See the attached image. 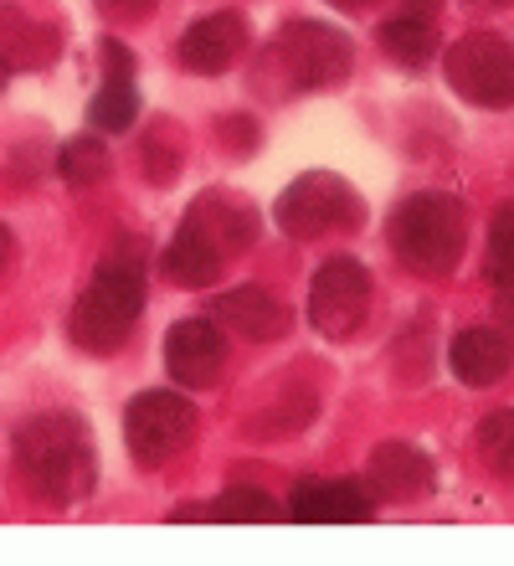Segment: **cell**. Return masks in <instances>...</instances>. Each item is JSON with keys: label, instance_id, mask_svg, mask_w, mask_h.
Wrapping results in <instances>:
<instances>
[{"label": "cell", "instance_id": "5bb4252c", "mask_svg": "<svg viewBox=\"0 0 514 566\" xmlns=\"http://www.w3.org/2000/svg\"><path fill=\"white\" fill-rule=\"evenodd\" d=\"M186 227H196L206 242H217V253L227 258V263L258 242V211L237 191H201L191 207H186Z\"/></svg>", "mask_w": 514, "mask_h": 566}, {"label": "cell", "instance_id": "2e32d148", "mask_svg": "<svg viewBox=\"0 0 514 566\" xmlns=\"http://www.w3.org/2000/svg\"><path fill=\"white\" fill-rule=\"evenodd\" d=\"M62 36L46 21L27 11V6H15V0H0V62L11 67V73H36L46 62H57L62 52Z\"/></svg>", "mask_w": 514, "mask_h": 566}, {"label": "cell", "instance_id": "7c38bea8", "mask_svg": "<svg viewBox=\"0 0 514 566\" xmlns=\"http://www.w3.org/2000/svg\"><path fill=\"white\" fill-rule=\"evenodd\" d=\"M366 484H370V494H376V500L407 505V500H422V494H432L438 474H432V459H427L417 443H401V438H391V443H376V448H370Z\"/></svg>", "mask_w": 514, "mask_h": 566}, {"label": "cell", "instance_id": "52a82bcc", "mask_svg": "<svg viewBox=\"0 0 514 566\" xmlns=\"http://www.w3.org/2000/svg\"><path fill=\"white\" fill-rule=\"evenodd\" d=\"M448 88L473 108H514V42L500 31H463L442 52Z\"/></svg>", "mask_w": 514, "mask_h": 566}, {"label": "cell", "instance_id": "277c9868", "mask_svg": "<svg viewBox=\"0 0 514 566\" xmlns=\"http://www.w3.org/2000/svg\"><path fill=\"white\" fill-rule=\"evenodd\" d=\"M350 67H355V42L329 21H289L263 52L268 83L298 93L335 88V83L350 77Z\"/></svg>", "mask_w": 514, "mask_h": 566}, {"label": "cell", "instance_id": "8992f818", "mask_svg": "<svg viewBox=\"0 0 514 566\" xmlns=\"http://www.w3.org/2000/svg\"><path fill=\"white\" fill-rule=\"evenodd\" d=\"M196 438V402L180 387H149L124 407V443L139 469H165Z\"/></svg>", "mask_w": 514, "mask_h": 566}, {"label": "cell", "instance_id": "d6a6232c", "mask_svg": "<svg viewBox=\"0 0 514 566\" xmlns=\"http://www.w3.org/2000/svg\"><path fill=\"white\" fill-rule=\"evenodd\" d=\"M6 83H11V67H6V62H0V93H6Z\"/></svg>", "mask_w": 514, "mask_h": 566}, {"label": "cell", "instance_id": "4fadbf2b", "mask_svg": "<svg viewBox=\"0 0 514 566\" xmlns=\"http://www.w3.org/2000/svg\"><path fill=\"white\" fill-rule=\"evenodd\" d=\"M248 52V21L237 11H211L186 27L180 36V67L196 77H221Z\"/></svg>", "mask_w": 514, "mask_h": 566}, {"label": "cell", "instance_id": "6da1fadb", "mask_svg": "<svg viewBox=\"0 0 514 566\" xmlns=\"http://www.w3.org/2000/svg\"><path fill=\"white\" fill-rule=\"evenodd\" d=\"M15 469L31 494L77 505L98 490V443L77 412H36L15 428Z\"/></svg>", "mask_w": 514, "mask_h": 566}, {"label": "cell", "instance_id": "4316f807", "mask_svg": "<svg viewBox=\"0 0 514 566\" xmlns=\"http://www.w3.org/2000/svg\"><path fill=\"white\" fill-rule=\"evenodd\" d=\"M494 319H500V335L514 345V279H504V283H494Z\"/></svg>", "mask_w": 514, "mask_h": 566}, {"label": "cell", "instance_id": "cb8c5ba5", "mask_svg": "<svg viewBox=\"0 0 514 566\" xmlns=\"http://www.w3.org/2000/svg\"><path fill=\"white\" fill-rule=\"evenodd\" d=\"M145 170H149V180H155V186H165V180L180 170V145L165 135V124L145 135Z\"/></svg>", "mask_w": 514, "mask_h": 566}, {"label": "cell", "instance_id": "9a60e30c", "mask_svg": "<svg viewBox=\"0 0 514 566\" xmlns=\"http://www.w3.org/2000/svg\"><path fill=\"white\" fill-rule=\"evenodd\" d=\"M510 366H514V345L494 325H473L463 335H453V345H448V371L469 391L500 387L504 376H510Z\"/></svg>", "mask_w": 514, "mask_h": 566}, {"label": "cell", "instance_id": "f546056e", "mask_svg": "<svg viewBox=\"0 0 514 566\" xmlns=\"http://www.w3.org/2000/svg\"><path fill=\"white\" fill-rule=\"evenodd\" d=\"M442 0H407V15H438Z\"/></svg>", "mask_w": 514, "mask_h": 566}, {"label": "cell", "instance_id": "ba28073f", "mask_svg": "<svg viewBox=\"0 0 514 566\" xmlns=\"http://www.w3.org/2000/svg\"><path fill=\"white\" fill-rule=\"evenodd\" d=\"M370 314V273L355 258H329L308 283V325L324 340H350Z\"/></svg>", "mask_w": 514, "mask_h": 566}, {"label": "cell", "instance_id": "f1b7e54d", "mask_svg": "<svg viewBox=\"0 0 514 566\" xmlns=\"http://www.w3.org/2000/svg\"><path fill=\"white\" fill-rule=\"evenodd\" d=\"M11 258H15V232L6 222H0V273L11 269Z\"/></svg>", "mask_w": 514, "mask_h": 566}, {"label": "cell", "instance_id": "ac0fdd59", "mask_svg": "<svg viewBox=\"0 0 514 566\" xmlns=\"http://www.w3.org/2000/svg\"><path fill=\"white\" fill-rule=\"evenodd\" d=\"M381 46L386 57L407 67V73H422L427 62L438 57V27H432V15H391L381 27Z\"/></svg>", "mask_w": 514, "mask_h": 566}, {"label": "cell", "instance_id": "44dd1931", "mask_svg": "<svg viewBox=\"0 0 514 566\" xmlns=\"http://www.w3.org/2000/svg\"><path fill=\"white\" fill-rule=\"evenodd\" d=\"M206 515H211V521H227V525H268V521H279V505H273L268 490L232 484L227 494H217V500L206 505Z\"/></svg>", "mask_w": 514, "mask_h": 566}, {"label": "cell", "instance_id": "d4e9b609", "mask_svg": "<svg viewBox=\"0 0 514 566\" xmlns=\"http://www.w3.org/2000/svg\"><path fill=\"white\" fill-rule=\"evenodd\" d=\"M160 0H93V11L108 21V27H134V21H145Z\"/></svg>", "mask_w": 514, "mask_h": 566}, {"label": "cell", "instance_id": "9c48e42d", "mask_svg": "<svg viewBox=\"0 0 514 566\" xmlns=\"http://www.w3.org/2000/svg\"><path fill=\"white\" fill-rule=\"evenodd\" d=\"M165 371L176 387H217L227 371V329L217 319H180L165 335Z\"/></svg>", "mask_w": 514, "mask_h": 566}, {"label": "cell", "instance_id": "e0dca14e", "mask_svg": "<svg viewBox=\"0 0 514 566\" xmlns=\"http://www.w3.org/2000/svg\"><path fill=\"white\" fill-rule=\"evenodd\" d=\"M221 269H227V258L217 253V242H206L196 227L180 222L170 248H165V273L176 283H186V289H211L221 279Z\"/></svg>", "mask_w": 514, "mask_h": 566}, {"label": "cell", "instance_id": "7a4b0ae2", "mask_svg": "<svg viewBox=\"0 0 514 566\" xmlns=\"http://www.w3.org/2000/svg\"><path fill=\"white\" fill-rule=\"evenodd\" d=\"M139 314H145V258H139V242L118 238L103 253L88 289L77 294L73 314H67V335L88 356H114L129 345Z\"/></svg>", "mask_w": 514, "mask_h": 566}, {"label": "cell", "instance_id": "5b68a950", "mask_svg": "<svg viewBox=\"0 0 514 566\" xmlns=\"http://www.w3.org/2000/svg\"><path fill=\"white\" fill-rule=\"evenodd\" d=\"M273 222H279L283 238L314 242V238H329V232H355L366 222V201L335 170H304L273 201Z\"/></svg>", "mask_w": 514, "mask_h": 566}, {"label": "cell", "instance_id": "484cf974", "mask_svg": "<svg viewBox=\"0 0 514 566\" xmlns=\"http://www.w3.org/2000/svg\"><path fill=\"white\" fill-rule=\"evenodd\" d=\"M98 62L108 77H134L139 73V62H134V46H124L118 36H108V42H98Z\"/></svg>", "mask_w": 514, "mask_h": 566}, {"label": "cell", "instance_id": "d6986e66", "mask_svg": "<svg viewBox=\"0 0 514 566\" xmlns=\"http://www.w3.org/2000/svg\"><path fill=\"white\" fill-rule=\"evenodd\" d=\"M134 119H139V88H134V77L103 73L98 93H93V104H88V129L124 135V129H134Z\"/></svg>", "mask_w": 514, "mask_h": 566}, {"label": "cell", "instance_id": "83f0119b", "mask_svg": "<svg viewBox=\"0 0 514 566\" xmlns=\"http://www.w3.org/2000/svg\"><path fill=\"white\" fill-rule=\"evenodd\" d=\"M227 139H232V149H237V155H248V149H252V139H258V129H252L248 119H227Z\"/></svg>", "mask_w": 514, "mask_h": 566}, {"label": "cell", "instance_id": "1f68e13d", "mask_svg": "<svg viewBox=\"0 0 514 566\" xmlns=\"http://www.w3.org/2000/svg\"><path fill=\"white\" fill-rule=\"evenodd\" d=\"M329 6H339V11H370L376 0H329Z\"/></svg>", "mask_w": 514, "mask_h": 566}, {"label": "cell", "instance_id": "8fae6325", "mask_svg": "<svg viewBox=\"0 0 514 566\" xmlns=\"http://www.w3.org/2000/svg\"><path fill=\"white\" fill-rule=\"evenodd\" d=\"M211 319H217L227 335H242V340H258V345L283 340V335H289V325H294L289 304H283L279 294L258 289V283H242V289H227V294H217V304H211Z\"/></svg>", "mask_w": 514, "mask_h": 566}, {"label": "cell", "instance_id": "603a6c76", "mask_svg": "<svg viewBox=\"0 0 514 566\" xmlns=\"http://www.w3.org/2000/svg\"><path fill=\"white\" fill-rule=\"evenodd\" d=\"M489 279H514V201H504L489 222Z\"/></svg>", "mask_w": 514, "mask_h": 566}, {"label": "cell", "instance_id": "ffe728a7", "mask_svg": "<svg viewBox=\"0 0 514 566\" xmlns=\"http://www.w3.org/2000/svg\"><path fill=\"white\" fill-rule=\"evenodd\" d=\"M479 459L500 484H514V407H494L484 422H479Z\"/></svg>", "mask_w": 514, "mask_h": 566}, {"label": "cell", "instance_id": "7402d4cb", "mask_svg": "<svg viewBox=\"0 0 514 566\" xmlns=\"http://www.w3.org/2000/svg\"><path fill=\"white\" fill-rule=\"evenodd\" d=\"M108 145H103L98 135H77L67 139V145L57 149V176L67 180V186H98L103 176H108Z\"/></svg>", "mask_w": 514, "mask_h": 566}, {"label": "cell", "instance_id": "4dcf8cb0", "mask_svg": "<svg viewBox=\"0 0 514 566\" xmlns=\"http://www.w3.org/2000/svg\"><path fill=\"white\" fill-rule=\"evenodd\" d=\"M469 6H473V11H510L514 0H469Z\"/></svg>", "mask_w": 514, "mask_h": 566}, {"label": "cell", "instance_id": "30bf717a", "mask_svg": "<svg viewBox=\"0 0 514 566\" xmlns=\"http://www.w3.org/2000/svg\"><path fill=\"white\" fill-rule=\"evenodd\" d=\"M376 494L360 479H298L289 494V521L298 525H366Z\"/></svg>", "mask_w": 514, "mask_h": 566}, {"label": "cell", "instance_id": "3957f363", "mask_svg": "<svg viewBox=\"0 0 514 566\" xmlns=\"http://www.w3.org/2000/svg\"><path fill=\"white\" fill-rule=\"evenodd\" d=\"M391 253L417 279H448L469 253V207L453 191H417L391 211Z\"/></svg>", "mask_w": 514, "mask_h": 566}]
</instances>
